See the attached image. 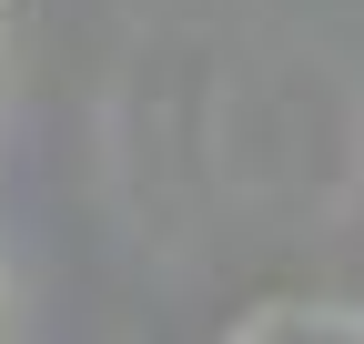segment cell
<instances>
[{
	"instance_id": "1",
	"label": "cell",
	"mask_w": 364,
	"mask_h": 344,
	"mask_svg": "<svg viewBox=\"0 0 364 344\" xmlns=\"http://www.w3.org/2000/svg\"><path fill=\"white\" fill-rule=\"evenodd\" d=\"M243 344H364V324H354V314H273V324H253Z\"/></svg>"
}]
</instances>
